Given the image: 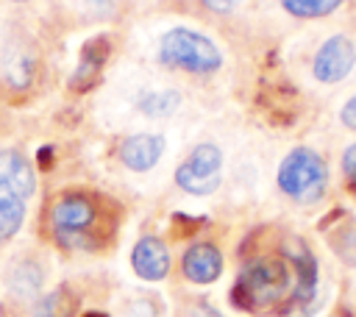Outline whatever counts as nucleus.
<instances>
[{"label":"nucleus","mask_w":356,"mask_h":317,"mask_svg":"<svg viewBox=\"0 0 356 317\" xmlns=\"http://www.w3.org/2000/svg\"><path fill=\"white\" fill-rule=\"evenodd\" d=\"M298 264L286 256H261L253 259L234 286V300L245 309L264 311L275 309L278 303H298Z\"/></svg>","instance_id":"f257e3e1"},{"label":"nucleus","mask_w":356,"mask_h":317,"mask_svg":"<svg viewBox=\"0 0 356 317\" xmlns=\"http://www.w3.org/2000/svg\"><path fill=\"white\" fill-rule=\"evenodd\" d=\"M31 192H33V172L22 158V153L0 150V242L11 239L19 231Z\"/></svg>","instance_id":"f03ea898"},{"label":"nucleus","mask_w":356,"mask_h":317,"mask_svg":"<svg viewBox=\"0 0 356 317\" xmlns=\"http://www.w3.org/2000/svg\"><path fill=\"white\" fill-rule=\"evenodd\" d=\"M278 186L298 203H314L328 186L325 161L312 147H295L278 167Z\"/></svg>","instance_id":"7ed1b4c3"},{"label":"nucleus","mask_w":356,"mask_h":317,"mask_svg":"<svg viewBox=\"0 0 356 317\" xmlns=\"http://www.w3.org/2000/svg\"><path fill=\"white\" fill-rule=\"evenodd\" d=\"M159 56H161L164 64L181 67V70H189V72H214L222 64V56H220L217 44L211 39H206L203 33H195V31H186V28L167 31L161 36Z\"/></svg>","instance_id":"20e7f679"},{"label":"nucleus","mask_w":356,"mask_h":317,"mask_svg":"<svg viewBox=\"0 0 356 317\" xmlns=\"http://www.w3.org/2000/svg\"><path fill=\"white\" fill-rule=\"evenodd\" d=\"M222 153L217 145H197L175 170V184L189 195H209L220 186Z\"/></svg>","instance_id":"39448f33"},{"label":"nucleus","mask_w":356,"mask_h":317,"mask_svg":"<svg viewBox=\"0 0 356 317\" xmlns=\"http://www.w3.org/2000/svg\"><path fill=\"white\" fill-rule=\"evenodd\" d=\"M92 222H95V206L83 195H67L53 209V231L58 242L67 247L83 245Z\"/></svg>","instance_id":"423d86ee"},{"label":"nucleus","mask_w":356,"mask_h":317,"mask_svg":"<svg viewBox=\"0 0 356 317\" xmlns=\"http://www.w3.org/2000/svg\"><path fill=\"white\" fill-rule=\"evenodd\" d=\"M356 64V50L353 42L342 33L331 36L328 42H323V47L314 56V78L323 83H337L342 81Z\"/></svg>","instance_id":"0eeeda50"},{"label":"nucleus","mask_w":356,"mask_h":317,"mask_svg":"<svg viewBox=\"0 0 356 317\" xmlns=\"http://www.w3.org/2000/svg\"><path fill=\"white\" fill-rule=\"evenodd\" d=\"M131 264L136 270V275H142L145 281H159L167 275L170 270V253L164 247L161 239L156 236H142L131 253Z\"/></svg>","instance_id":"6e6552de"},{"label":"nucleus","mask_w":356,"mask_h":317,"mask_svg":"<svg viewBox=\"0 0 356 317\" xmlns=\"http://www.w3.org/2000/svg\"><path fill=\"white\" fill-rule=\"evenodd\" d=\"M161 150H164V139L161 136H153V133H136L131 139L122 142L120 147V158L128 170L134 172H145L150 167L159 164L161 158Z\"/></svg>","instance_id":"1a4fd4ad"},{"label":"nucleus","mask_w":356,"mask_h":317,"mask_svg":"<svg viewBox=\"0 0 356 317\" xmlns=\"http://www.w3.org/2000/svg\"><path fill=\"white\" fill-rule=\"evenodd\" d=\"M184 273L195 284H211V281H217L220 273H222V256H220V250L214 245H209V242L192 245L186 250V256H184Z\"/></svg>","instance_id":"9d476101"},{"label":"nucleus","mask_w":356,"mask_h":317,"mask_svg":"<svg viewBox=\"0 0 356 317\" xmlns=\"http://www.w3.org/2000/svg\"><path fill=\"white\" fill-rule=\"evenodd\" d=\"M42 281H44V273H42V267H39L36 261H31V259H22L19 264H14V270H11V275H8L11 292H14L17 298H22V300L36 298L39 289H42Z\"/></svg>","instance_id":"9b49d317"},{"label":"nucleus","mask_w":356,"mask_h":317,"mask_svg":"<svg viewBox=\"0 0 356 317\" xmlns=\"http://www.w3.org/2000/svg\"><path fill=\"white\" fill-rule=\"evenodd\" d=\"M106 53H108L106 39H95L92 44L83 47L81 67H78V72H75V78H72V86H75V89H83V86L95 83V78H97V72H100V67H103Z\"/></svg>","instance_id":"f8f14e48"},{"label":"nucleus","mask_w":356,"mask_h":317,"mask_svg":"<svg viewBox=\"0 0 356 317\" xmlns=\"http://www.w3.org/2000/svg\"><path fill=\"white\" fill-rule=\"evenodd\" d=\"M178 106H181V95L175 89L145 92L139 97V111L147 117H170L172 111H178Z\"/></svg>","instance_id":"ddd939ff"},{"label":"nucleus","mask_w":356,"mask_h":317,"mask_svg":"<svg viewBox=\"0 0 356 317\" xmlns=\"http://www.w3.org/2000/svg\"><path fill=\"white\" fill-rule=\"evenodd\" d=\"M31 317H72V298L67 289H56L50 292L44 300L36 303Z\"/></svg>","instance_id":"4468645a"},{"label":"nucleus","mask_w":356,"mask_h":317,"mask_svg":"<svg viewBox=\"0 0 356 317\" xmlns=\"http://www.w3.org/2000/svg\"><path fill=\"white\" fill-rule=\"evenodd\" d=\"M295 17H323L331 14L342 0H278Z\"/></svg>","instance_id":"2eb2a0df"},{"label":"nucleus","mask_w":356,"mask_h":317,"mask_svg":"<svg viewBox=\"0 0 356 317\" xmlns=\"http://www.w3.org/2000/svg\"><path fill=\"white\" fill-rule=\"evenodd\" d=\"M342 170L345 175H350L356 181V145H350L345 153H342Z\"/></svg>","instance_id":"dca6fc26"},{"label":"nucleus","mask_w":356,"mask_h":317,"mask_svg":"<svg viewBox=\"0 0 356 317\" xmlns=\"http://www.w3.org/2000/svg\"><path fill=\"white\" fill-rule=\"evenodd\" d=\"M339 120H342L348 128H353V131H356V97H350V100L342 106V111H339Z\"/></svg>","instance_id":"f3484780"},{"label":"nucleus","mask_w":356,"mask_h":317,"mask_svg":"<svg viewBox=\"0 0 356 317\" xmlns=\"http://www.w3.org/2000/svg\"><path fill=\"white\" fill-rule=\"evenodd\" d=\"M111 3L114 0H86V8H92L97 17H106L111 11Z\"/></svg>","instance_id":"a211bd4d"},{"label":"nucleus","mask_w":356,"mask_h":317,"mask_svg":"<svg viewBox=\"0 0 356 317\" xmlns=\"http://www.w3.org/2000/svg\"><path fill=\"white\" fill-rule=\"evenodd\" d=\"M209 8H214V11H231V8H236L239 6V0H203Z\"/></svg>","instance_id":"6ab92c4d"},{"label":"nucleus","mask_w":356,"mask_h":317,"mask_svg":"<svg viewBox=\"0 0 356 317\" xmlns=\"http://www.w3.org/2000/svg\"><path fill=\"white\" fill-rule=\"evenodd\" d=\"M189 317H220L209 303H200V306H195L192 311H189Z\"/></svg>","instance_id":"aec40b11"},{"label":"nucleus","mask_w":356,"mask_h":317,"mask_svg":"<svg viewBox=\"0 0 356 317\" xmlns=\"http://www.w3.org/2000/svg\"><path fill=\"white\" fill-rule=\"evenodd\" d=\"M86 317H103V314H97V311H92V314H86Z\"/></svg>","instance_id":"412c9836"}]
</instances>
